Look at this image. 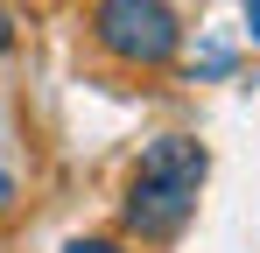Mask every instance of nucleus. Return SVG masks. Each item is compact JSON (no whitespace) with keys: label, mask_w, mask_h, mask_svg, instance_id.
Returning <instances> with one entry per match:
<instances>
[{"label":"nucleus","mask_w":260,"mask_h":253,"mask_svg":"<svg viewBox=\"0 0 260 253\" xmlns=\"http://www.w3.org/2000/svg\"><path fill=\"white\" fill-rule=\"evenodd\" d=\"M204 176H211L204 141H190V134H155V141L141 148V162H134L127 190H120V239L169 246L176 232L197 218Z\"/></svg>","instance_id":"obj_1"},{"label":"nucleus","mask_w":260,"mask_h":253,"mask_svg":"<svg viewBox=\"0 0 260 253\" xmlns=\"http://www.w3.org/2000/svg\"><path fill=\"white\" fill-rule=\"evenodd\" d=\"M85 36L91 49L127 71V78H162L183 56V14L169 0H91L85 7Z\"/></svg>","instance_id":"obj_2"},{"label":"nucleus","mask_w":260,"mask_h":253,"mask_svg":"<svg viewBox=\"0 0 260 253\" xmlns=\"http://www.w3.org/2000/svg\"><path fill=\"white\" fill-rule=\"evenodd\" d=\"M63 253H127L120 232H78V239H63Z\"/></svg>","instance_id":"obj_3"},{"label":"nucleus","mask_w":260,"mask_h":253,"mask_svg":"<svg viewBox=\"0 0 260 253\" xmlns=\"http://www.w3.org/2000/svg\"><path fill=\"white\" fill-rule=\"evenodd\" d=\"M7 49H14V7L0 0V56H7Z\"/></svg>","instance_id":"obj_4"},{"label":"nucleus","mask_w":260,"mask_h":253,"mask_svg":"<svg viewBox=\"0 0 260 253\" xmlns=\"http://www.w3.org/2000/svg\"><path fill=\"white\" fill-rule=\"evenodd\" d=\"M7 204H14V169H0V218H7Z\"/></svg>","instance_id":"obj_5"},{"label":"nucleus","mask_w":260,"mask_h":253,"mask_svg":"<svg viewBox=\"0 0 260 253\" xmlns=\"http://www.w3.org/2000/svg\"><path fill=\"white\" fill-rule=\"evenodd\" d=\"M246 36L260 42V0H246Z\"/></svg>","instance_id":"obj_6"}]
</instances>
